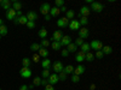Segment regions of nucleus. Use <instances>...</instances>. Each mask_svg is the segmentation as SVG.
<instances>
[{
    "mask_svg": "<svg viewBox=\"0 0 121 90\" xmlns=\"http://www.w3.org/2000/svg\"><path fill=\"white\" fill-rule=\"evenodd\" d=\"M59 43H60L62 47H67L68 45L72 43V37H70L69 35H63L62 38H60V41H59Z\"/></svg>",
    "mask_w": 121,
    "mask_h": 90,
    "instance_id": "8",
    "label": "nucleus"
},
{
    "mask_svg": "<svg viewBox=\"0 0 121 90\" xmlns=\"http://www.w3.org/2000/svg\"><path fill=\"white\" fill-rule=\"evenodd\" d=\"M70 79H72V82L73 83H79L80 82V76H76V75H72V78H70Z\"/></svg>",
    "mask_w": 121,
    "mask_h": 90,
    "instance_id": "38",
    "label": "nucleus"
},
{
    "mask_svg": "<svg viewBox=\"0 0 121 90\" xmlns=\"http://www.w3.org/2000/svg\"><path fill=\"white\" fill-rule=\"evenodd\" d=\"M27 22H28V19H27L26 16L16 17V18L13 19V23H15V24H27Z\"/></svg>",
    "mask_w": 121,
    "mask_h": 90,
    "instance_id": "16",
    "label": "nucleus"
},
{
    "mask_svg": "<svg viewBox=\"0 0 121 90\" xmlns=\"http://www.w3.org/2000/svg\"><path fill=\"white\" fill-rule=\"evenodd\" d=\"M60 13V11H59V8L58 7H51V10H50V12H48V15L51 16V17H57L58 15Z\"/></svg>",
    "mask_w": 121,
    "mask_h": 90,
    "instance_id": "23",
    "label": "nucleus"
},
{
    "mask_svg": "<svg viewBox=\"0 0 121 90\" xmlns=\"http://www.w3.org/2000/svg\"><path fill=\"white\" fill-rule=\"evenodd\" d=\"M68 26H69V29L72 30V31H78V30L81 28V25H80L79 21H76V19H72V21H69Z\"/></svg>",
    "mask_w": 121,
    "mask_h": 90,
    "instance_id": "3",
    "label": "nucleus"
},
{
    "mask_svg": "<svg viewBox=\"0 0 121 90\" xmlns=\"http://www.w3.org/2000/svg\"><path fill=\"white\" fill-rule=\"evenodd\" d=\"M33 61H34L35 64H38V63L40 61V55H39V54H36V53H35V54L33 55Z\"/></svg>",
    "mask_w": 121,
    "mask_h": 90,
    "instance_id": "43",
    "label": "nucleus"
},
{
    "mask_svg": "<svg viewBox=\"0 0 121 90\" xmlns=\"http://www.w3.org/2000/svg\"><path fill=\"white\" fill-rule=\"evenodd\" d=\"M75 17V13L73 10H67V12H65V18H68L69 21H72V19H74Z\"/></svg>",
    "mask_w": 121,
    "mask_h": 90,
    "instance_id": "29",
    "label": "nucleus"
},
{
    "mask_svg": "<svg viewBox=\"0 0 121 90\" xmlns=\"http://www.w3.org/2000/svg\"><path fill=\"white\" fill-rule=\"evenodd\" d=\"M19 90H29V89H28V85L24 84V85H22L21 88H19Z\"/></svg>",
    "mask_w": 121,
    "mask_h": 90,
    "instance_id": "49",
    "label": "nucleus"
},
{
    "mask_svg": "<svg viewBox=\"0 0 121 90\" xmlns=\"http://www.w3.org/2000/svg\"><path fill=\"white\" fill-rule=\"evenodd\" d=\"M38 35H39V37L40 38H46V36H47V30H46V28H41L38 31Z\"/></svg>",
    "mask_w": 121,
    "mask_h": 90,
    "instance_id": "24",
    "label": "nucleus"
},
{
    "mask_svg": "<svg viewBox=\"0 0 121 90\" xmlns=\"http://www.w3.org/2000/svg\"><path fill=\"white\" fill-rule=\"evenodd\" d=\"M104 56V54L102 53V51H98V52H96V54H95V58H97V59H102Z\"/></svg>",
    "mask_w": 121,
    "mask_h": 90,
    "instance_id": "42",
    "label": "nucleus"
},
{
    "mask_svg": "<svg viewBox=\"0 0 121 90\" xmlns=\"http://www.w3.org/2000/svg\"><path fill=\"white\" fill-rule=\"evenodd\" d=\"M51 48L53 49V51H56V52H57V51H59V49L62 48V46H60V43H59V42L53 41V42L51 43Z\"/></svg>",
    "mask_w": 121,
    "mask_h": 90,
    "instance_id": "30",
    "label": "nucleus"
},
{
    "mask_svg": "<svg viewBox=\"0 0 121 90\" xmlns=\"http://www.w3.org/2000/svg\"><path fill=\"white\" fill-rule=\"evenodd\" d=\"M1 25H4V21H3L1 18H0V26H1Z\"/></svg>",
    "mask_w": 121,
    "mask_h": 90,
    "instance_id": "53",
    "label": "nucleus"
},
{
    "mask_svg": "<svg viewBox=\"0 0 121 90\" xmlns=\"http://www.w3.org/2000/svg\"><path fill=\"white\" fill-rule=\"evenodd\" d=\"M41 67L44 68V70H50L51 68V60L50 59H44L43 61H41Z\"/></svg>",
    "mask_w": 121,
    "mask_h": 90,
    "instance_id": "18",
    "label": "nucleus"
},
{
    "mask_svg": "<svg viewBox=\"0 0 121 90\" xmlns=\"http://www.w3.org/2000/svg\"><path fill=\"white\" fill-rule=\"evenodd\" d=\"M79 23H80V25L86 26L87 23H88V18L87 17H81V18H80V21H79Z\"/></svg>",
    "mask_w": 121,
    "mask_h": 90,
    "instance_id": "32",
    "label": "nucleus"
},
{
    "mask_svg": "<svg viewBox=\"0 0 121 90\" xmlns=\"http://www.w3.org/2000/svg\"><path fill=\"white\" fill-rule=\"evenodd\" d=\"M90 13H91V10H90V7L88 6H82L81 8H80V12H79V17L81 18V17H88L90 16Z\"/></svg>",
    "mask_w": 121,
    "mask_h": 90,
    "instance_id": "7",
    "label": "nucleus"
},
{
    "mask_svg": "<svg viewBox=\"0 0 121 90\" xmlns=\"http://www.w3.org/2000/svg\"><path fill=\"white\" fill-rule=\"evenodd\" d=\"M50 75H51V73H50L48 70H43V72H41V77L43 78H48Z\"/></svg>",
    "mask_w": 121,
    "mask_h": 90,
    "instance_id": "40",
    "label": "nucleus"
},
{
    "mask_svg": "<svg viewBox=\"0 0 121 90\" xmlns=\"http://www.w3.org/2000/svg\"><path fill=\"white\" fill-rule=\"evenodd\" d=\"M90 10H91V11H95V12L99 13V12H102L104 10V6H103V4H100L98 1H92V3H91Z\"/></svg>",
    "mask_w": 121,
    "mask_h": 90,
    "instance_id": "1",
    "label": "nucleus"
},
{
    "mask_svg": "<svg viewBox=\"0 0 121 90\" xmlns=\"http://www.w3.org/2000/svg\"><path fill=\"white\" fill-rule=\"evenodd\" d=\"M52 68H53L55 73H59V72H62V71H63L64 65H63V63H62V61H59V60H58V61H55V63H53Z\"/></svg>",
    "mask_w": 121,
    "mask_h": 90,
    "instance_id": "4",
    "label": "nucleus"
},
{
    "mask_svg": "<svg viewBox=\"0 0 121 90\" xmlns=\"http://www.w3.org/2000/svg\"><path fill=\"white\" fill-rule=\"evenodd\" d=\"M67 10H68V8H67L65 6H62V7H59V11H60V12H64V13H65V12H67Z\"/></svg>",
    "mask_w": 121,
    "mask_h": 90,
    "instance_id": "48",
    "label": "nucleus"
},
{
    "mask_svg": "<svg viewBox=\"0 0 121 90\" xmlns=\"http://www.w3.org/2000/svg\"><path fill=\"white\" fill-rule=\"evenodd\" d=\"M47 84H48V81H47V78H43V79H41V84H40V85L45 86V85H47Z\"/></svg>",
    "mask_w": 121,
    "mask_h": 90,
    "instance_id": "46",
    "label": "nucleus"
},
{
    "mask_svg": "<svg viewBox=\"0 0 121 90\" xmlns=\"http://www.w3.org/2000/svg\"><path fill=\"white\" fill-rule=\"evenodd\" d=\"M84 42H85L84 40H81V38H76V40H75V46H76V47H80Z\"/></svg>",
    "mask_w": 121,
    "mask_h": 90,
    "instance_id": "41",
    "label": "nucleus"
},
{
    "mask_svg": "<svg viewBox=\"0 0 121 90\" xmlns=\"http://www.w3.org/2000/svg\"><path fill=\"white\" fill-rule=\"evenodd\" d=\"M0 38H1V36H0Z\"/></svg>",
    "mask_w": 121,
    "mask_h": 90,
    "instance_id": "54",
    "label": "nucleus"
},
{
    "mask_svg": "<svg viewBox=\"0 0 121 90\" xmlns=\"http://www.w3.org/2000/svg\"><path fill=\"white\" fill-rule=\"evenodd\" d=\"M11 7L15 10V11H21V8H22V4L19 3V1H13Z\"/></svg>",
    "mask_w": 121,
    "mask_h": 90,
    "instance_id": "28",
    "label": "nucleus"
},
{
    "mask_svg": "<svg viewBox=\"0 0 121 90\" xmlns=\"http://www.w3.org/2000/svg\"><path fill=\"white\" fill-rule=\"evenodd\" d=\"M6 18L9 19V21H13V19L16 18V11H15L12 7L6 11Z\"/></svg>",
    "mask_w": 121,
    "mask_h": 90,
    "instance_id": "14",
    "label": "nucleus"
},
{
    "mask_svg": "<svg viewBox=\"0 0 121 90\" xmlns=\"http://www.w3.org/2000/svg\"><path fill=\"white\" fill-rule=\"evenodd\" d=\"M11 5H12V3L10 1V0H1V1H0V6L4 10H6V11L11 8Z\"/></svg>",
    "mask_w": 121,
    "mask_h": 90,
    "instance_id": "17",
    "label": "nucleus"
},
{
    "mask_svg": "<svg viewBox=\"0 0 121 90\" xmlns=\"http://www.w3.org/2000/svg\"><path fill=\"white\" fill-rule=\"evenodd\" d=\"M26 25H27L29 29H33V28H35V22H30V21H28Z\"/></svg>",
    "mask_w": 121,
    "mask_h": 90,
    "instance_id": "44",
    "label": "nucleus"
},
{
    "mask_svg": "<svg viewBox=\"0 0 121 90\" xmlns=\"http://www.w3.org/2000/svg\"><path fill=\"white\" fill-rule=\"evenodd\" d=\"M102 47H103V43H102V41H99V40H93V41L90 43V48L93 49L95 52L100 51V49H102Z\"/></svg>",
    "mask_w": 121,
    "mask_h": 90,
    "instance_id": "2",
    "label": "nucleus"
},
{
    "mask_svg": "<svg viewBox=\"0 0 121 90\" xmlns=\"http://www.w3.org/2000/svg\"><path fill=\"white\" fill-rule=\"evenodd\" d=\"M0 1H1V0H0Z\"/></svg>",
    "mask_w": 121,
    "mask_h": 90,
    "instance_id": "55",
    "label": "nucleus"
},
{
    "mask_svg": "<svg viewBox=\"0 0 121 90\" xmlns=\"http://www.w3.org/2000/svg\"><path fill=\"white\" fill-rule=\"evenodd\" d=\"M58 79H59V81H62V82H64L65 79H67V75H65L63 71L59 72V73H58Z\"/></svg>",
    "mask_w": 121,
    "mask_h": 90,
    "instance_id": "37",
    "label": "nucleus"
},
{
    "mask_svg": "<svg viewBox=\"0 0 121 90\" xmlns=\"http://www.w3.org/2000/svg\"><path fill=\"white\" fill-rule=\"evenodd\" d=\"M39 45H40V47H41V48H47V47H48L50 45H51V43H50L48 40L44 38V40H41V42H40Z\"/></svg>",
    "mask_w": 121,
    "mask_h": 90,
    "instance_id": "31",
    "label": "nucleus"
},
{
    "mask_svg": "<svg viewBox=\"0 0 121 90\" xmlns=\"http://www.w3.org/2000/svg\"><path fill=\"white\" fill-rule=\"evenodd\" d=\"M100 51H102V53H103L104 55H110V54L113 53V48L110 47V46H103Z\"/></svg>",
    "mask_w": 121,
    "mask_h": 90,
    "instance_id": "19",
    "label": "nucleus"
},
{
    "mask_svg": "<svg viewBox=\"0 0 121 90\" xmlns=\"http://www.w3.org/2000/svg\"><path fill=\"white\" fill-rule=\"evenodd\" d=\"M68 24H69V19L65 17H62L57 21V25L59 28H65V26H68Z\"/></svg>",
    "mask_w": 121,
    "mask_h": 90,
    "instance_id": "13",
    "label": "nucleus"
},
{
    "mask_svg": "<svg viewBox=\"0 0 121 90\" xmlns=\"http://www.w3.org/2000/svg\"><path fill=\"white\" fill-rule=\"evenodd\" d=\"M74 75H76V76H81V75H84L85 73V66L84 65H78L76 67H74V72H73Z\"/></svg>",
    "mask_w": 121,
    "mask_h": 90,
    "instance_id": "12",
    "label": "nucleus"
},
{
    "mask_svg": "<svg viewBox=\"0 0 121 90\" xmlns=\"http://www.w3.org/2000/svg\"><path fill=\"white\" fill-rule=\"evenodd\" d=\"M0 90H1V89H0Z\"/></svg>",
    "mask_w": 121,
    "mask_h": 90,
    "instance_id": "56",
    "label": "nucleus"
},
{
    "mask_svg": "<svg viewBox=\"0 0 121 90\" xmlns=\"http://www.w3.org/2000/svg\"><path fill=\"white\" fill-rule=\"evenodd\" d=\"M75 60H76L78 63H82L84 60H85V53L81 52V51L78 52V53L75 54Z\"/></svg>",
    "mask_w": 121,
    "mask_h": 90,
    "instance_id": "20",
    "label": "nucleus"
},
{
    "mask_svg": "<svg viewBox=\"0 0 121 90\" xmlns=\"http://www.w3.org/2000/svg\"><path fill=\"white\" fill-rule=\"evenodd\" d=\"M30 60L29 58H23V60H22V65H23V67H29V65H30Z\"/></svg>",
    "mask_w": 121,
    "mask_h": 90,
    "instance_id": "34",
    "label": "nucleus"
},
{
    "mask_svg": "<svg viewBox=\"0 0 121 90\" xmlns=\"http://www.w3.org/2000/svg\"><path fill=\"white\" fill-rule=\"evenodd\" d=\"M19 75H21L22 78H29V77H32V71H30L29 67H21Z\"/></svg>",
    "mask_w": 121,
    "mask_h": 90,
    "instance_id": "6",
    "label": "nucleus"
},
{
    "mask_svg": "<svg viewBox=\"0 0 121 90\" xmlns=\"http://www.w3.org/2000/svg\"><path fill=\"white\" fill-rule=\"evenodd\" d=\"M95 89H96V85L95 84H91L90 85V90H95Z\"/></svg>",
    "mask_w": 121,
    "mask_h": 90,
    "instance_id": "51",
    "label": "nucleus"
},
{
    "mask_svg": "<svg viewBox=\"0 0 121 90\" xmlns=\"http://www.w3.org/2000/svg\"><path fill=\"white\" fill-rule=\"evenodd\" d=\"M62 6H64V1L63 0H56L55 1V7H62Z\"/></svg>",
    "mask_w": 121,
    "mask_h": 90,
    "instance_id": "39",
    "label": "nucleus"
},
{
    "mask_svg": "<svg viewBox=\"0 0 121 90\" xmlns=\"http://www.w3.org/2000/svg\"><path fill=\"white\" fill-rule=\"evenodd\" d=\"M45 90H55V88L51 84H47V85H45Z\"/></svg>",
    "mask_w": 121,
    "mask_h": 90,
    "instance_id": "47",
    "label": "nucleus"
},
{
    "mask_svg": "<svg viewBox=\"0 0 121 90\" xmlns=\"http://www.w3.org/2000/svg\"><path fill=\"white\" fill-rule=\"evenodd\" d=\"M65 49H67V51H68L69 53H75V52H76V49H78V47L75 46V43H73V42H72L70 45H68V46H67V48H65Z\"/></svg>",
    "mask_w": 121,
    "mask_h": 90,
    "instance_id": "26",
    "label": "nucleus"
},
{
    "mask_svg": "<svg viewBox=\"0 0 121 90\" xmlns=\"http://www.w3.org/2000/svg\"><path fill=\"white\" fill-rule=\"evenodd\" d=\"M50 10H51V6H50V4H48V3H44L41 6H40V13L44 15V16H46V15H48Z\"/></svg>",
    "mask_w": 121,
    "mask_h": 90,
    "instance_id": "9",
    "label": "nucleus"
},
{
    "mask_svg": "<svg viewBox=\"0 0 121 90\" xmlns=\"http://www.w3.org/2000/svg\"><path fill=\"white\" fill-rule=\"evenodd\" d=\"M40 48H41V47H40L39 43H32V46H30V51H32V52H38Z\"/></svg>",
    "mask_w": 121,
    "mask_h": 90,
    "instance_id": "33",
    "label": "nucleus"
},
{
    "mask_svg": "<svg viewBox=\"0 0 121 90\" xmlns=\"http://www.w3.org/2000/svg\"><path fill=\"white\" fill-rule=\"evenodd\" d=\"M38 52H39L38 54L40 55V58H44V59H46V58L48 56V51H47V48H40Z\"/></svg>",
    "mask_w": 121,
    "mask_h": 90,
    "instance_id": "22",
    "label": "nucleus"
},
{
    "mask_svg": "<svg viewBox=\"0 0 121 90\" xmlns=\"http://www.w3.org/2000/svg\"><path fill=\"white\" fill-rule=\"evenodd\" d=\"M21 16H23L22 15V10L21 11H16V17H21Z\"/></svg>",
    "mask_w": 121,
    "mask_h": 90,
    "instance_id": "50",
    "label": "nucleus"
},
{
    "mask_svg": "<svg viewBox=\"0 0 121 90\" xmlns=\"http://www.w3.org/2000/svg\"><path fill=\"white\" fill-rule=\"evenodd\" d=\"M62 36H63L62 31H60V30H56V31L53 33V35H52V37L50 38V40H51L52 42H53V41H56V42H59V41H60V38H62Z\"/></svg>",
    "mask_w": 121,
    "mask_h": 90,
    "instance_id": "11",
    "label": "nucleus"
},
{
    "mask_svg": "<svg viewBox=\"0 0 121 90\" xmlns=\"http://www.w3.org/2000/svg\"><path fill=\"white\" fill-rule=\"evenodd\" d=\"M40 84H41V77H35L34 81H33V85L34 86H39Z\"/></svg>",
    "mask_w": 121,
    "mask_h": 90,
    "instance_id": "36",
    "label": "nucleus"
},
{
    "mask_svg": "<svg viewBox=\"0 0 121 90\" xmlns=\"http://www.w3.org/2000/svg\"><path fill=\"white\" fill-rule=\"evenodd\" d=\"M45 19H46V21H50V19H51V16H50V15H46V16H45Z\"/></svg>",
    "mask_w": 121,
    "mask_h": 90,
    "instance_id": "52",
    "label": "nucleus"
},
{
    "mask_svg": "<svg viewBox=\"0 0 121 90\" xmlns=\"http://www.w3.org/2000/svg\"><path fill=\"white\" fill-rule=\"evenodd\" d=\"M60 54H62V56H64V58H67V56H68V55H69L70 53H69V52L67 51V49H65V48H63V49H62V52H60Z\"/></svg>",
    "mask_w": 121,
    "mask_h": 90,
    "instance_id": "45",
    "label": "nucleus"
},
{
    "mask_svg": "<svg viewBox=\"0 0 121 90\" xmlns=\"http://www.w3.org/2000/svg\"><path fill=\"white\" fill-rule=\"evenodd\" d=\"M85 60H86V61H88V63L93 61V60H95V54H93L92 52L86 53V54H85Z\"/></svg>",
    "mask_w": 121,
    "mask_h": 90,
    "instance_id": "27",
    "label": "nucleus"
},
{
    "mask_svg": "<svg viewBox=\"0 0 121 90\" xmlns=\"http://www.w3.org/2000/svg\"><path fill=\"white\" fill-rule=\"evenodd\" d=\"M80 49H81V52H84L85 54H86V53H88V52H90V49H91V48H90V43L84 42L81 46H80Z\"/></svg>",
    "mask_w": 121,
    "mask_h": 90,
    "instance_id": "25",
    "label": "nucleus"
},
{
    "mask_svg": "<svg viewBox=\"0 0 121 90\" xmlns=\"http://www.w3.org/2000/svg\"><path fill=\"white\" fill-rule=\"evenodd\" d=\"M27 19L30 22H35V19H38V13L34 12V11H28L27 12Z\"/></svg>",
    "mask_w": 121,
    "mask_h": 90,
    "instance_id": "15",
    "label": "nucleus"
},
{
    "mask_svg": "<svg viewBox=\"0 0 121 90\" xmlns=\"http://www.w3.org/2000/svg\"><path fill=\"white\" fill-rule=\"evenodd\" d=\"M5 35H7V28L4 24L0 26V36H5Z\"/></svg>",
    "mask_w": 121,
    "mask_h": 90,
    "instance_id": "35",
    "label": "nucleus"
},
{
    "mask_svg": "<svg viewBox=\"0 0 121 90\" xmlns=\"http://www.w3.org/2000/svg\"><path fill=\"white\" fill-rule=\"evenodd\" d=\"M63 72H64L67 76H68V75H73V72H74V66H73V65H67V66H64Z\"/></svg>",
    "mask_w": 121,
    "mask_h": 90,
    "instance_id": "21",
    "label": "nucleus"
},
{
    "mask_svg": "<svg viewBox=\"0 0 121 90\" xmlns=\"http://www.w3.org/2000/svg\"><path fill=\"white\" fill-rule=\"evenodd\" d=\"M79 38H81V40H85V38H87L88 37V34H90V31H88V29L86 28V26H82V28H80L79 30Z\"/></svg>",
    "mask_w": 121,
    "mask_h": 90,
    "instance_id": "5",
    "label": "nucleus"
},
{
    "mask_svg": "<svg viewBox=\"0 0 121 90\" xmlns=\"http://www.w3.org/2000/svg\"><path fill=\"white\" fill-rule=\"evenodd\" d=\"M47 81H48V84H51V85H55L59 82V79H58V75L57 73H52V75H50L48 78H47Z\"/></svg>",
    "mask_w": 121,
    "mask_h": 90,
    "instance_id": "10",
    "label": "nucleus"
}]
</instances>
